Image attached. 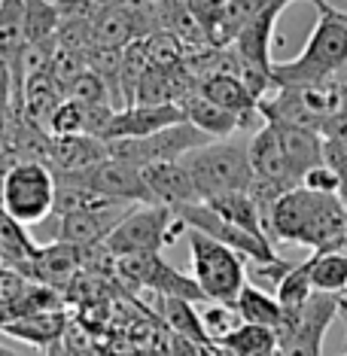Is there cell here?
Returning a JSON list of instances; mask_svg holds the SVG:
<instances>
[{
    "mask_svg": "<svg viewBox=\"0 0 347 356\" xmlns=\"http://www.w3.org/2000/svg\"><path fill=\"white\" fill-rule=\"evenodd\" d=\"M189 238V256H192V280L198 283L204 302L213 305H235L241 289L247 286V268L244 256L229 250L220 241L207 238L201 232L186 229Z\"/></svg>",
    "mask_w": 347,
    "mask_h": 356,
    "instance_id": "cell-6",
    "label": "cell"
},
{
    "mask_svg": "<svg viewBox=\"0 0 347 356\" xmlns=\"http://www.w3.org/2000/svg\"><path fill=\"white\" fill-rule=\"evenodd\" d=\"M216 350L223 356H271L277 350V332L241 323L235 332H229V335L216 344Z\"/></svg>",
    "mask_w": 347,
    "mask_h": 356,
    "instance_id": "cell-27",
    "label": "cell"
},
{
    "mask_svg": "<svg viewBox=\"0 0 347 356\" xmlns=\"http://www.w3.org/2000/svg\"><path fill=\"white\" fill-rule=\"evenodd\" d=\"M311 286L323 296H341L347 289V253L329 250V253H311Z\"/></svg>",
    "mask_w": 347,
    "mask_h": 356,
    "instance_id": "cell-28",
    "label": "cell"
},
{
    "mask_svg": "<svg viewBox=\"0 0 347 356\" xmlns=\"http://www.w3.org/2000/svg\"><path fill=\"white\" fill-rule=\"evenodd\" d=\"M186 171L195 183L198 201L223 195V192H247L253 186V168H250L247 143L241 140H216L204 143L183 159Z\"/></svg>",
    "mask_w": 347,
    "mask_h": 356,
    "instance_id": "cell-5",
    "label": "cell"
},
{
    "mask_svg": "<svg viewBox=\"0 0 347 356\" xmlns=\"http://www.w3.org/2000/svg\"><path fill=\"white\" fill-rule=\"evenodd\" d=\"M204 356H223V353L216 350V347H207V350H204Z\"/></svg>",
    "mask_w": 347,
    "mask_h": 356,
    "instance_id": "cell-39",
    "label": "cell"
},
{
    "mask_svg": "<svg viewBox=\"0 0 347 356\" xmlns=\"http://www.w3.org/2000/svg\"><path fill=\"white\" fill-rule=\"evenodd\" d=\"M211 143V137L201 134L198 128H192L189 122L171 125L165 131L140 137V140H110L107 143V156L113 161H122L128 168H152V165H171V161H183L189 152H195L198 147Z\"/></svg>",
    "mask_w": 347,
    "mask_h": 356,
    "instance_id": "cell-7",
    "label": "cell"
},
{
    "mask_svg": "<svg viewBox=\"0 0 347 356\" xmlns=\"http://www.w3.org/2000/svg\"><path fill=\"white\" fill-rule=\"evenodd\" d=\"M289 3L296 0H213L211 3V15H207V43L220 46V49H229L232 40L241 34V28L250 25L256 15L268 13V10H280L284 13ZM308 3L317 6L320 0H308Z\"/></svg>",
    "mask_w": 347,
    "mask_h": 356,
    "instance_id": "cell-12",
    "label": "cell"
},
{
    "mask_svg": "<svg viewBox=\"0 0 347 356\" xmlns=\"http://www.w3.org/2000/svg\"><path fill=\"white\" fill-rule=\"evenodd\" d=\"M79 268H83V250L61 244V241H55L49 247H37L34 259L28 262V274L40 286L49 289H67L76 280Z\"/></svg>",
    "mask_w": 347,
    "mask_h": 356,
    "instance_id": "cell-16",
    "label": "cell"
},
{
    "mask_svg": "<svg viewBox=\"0 0 347 356\" xmlns=\"http://www.w3.org/2000/svg\"><path fill=\"white\" fill-rule=\"evenodd\" d=\"M107 159V143L98 137H52L49 171L55 174V180H76Z\"/></svg>",
    "mask_w": 347,
    "mask_h": 356,
    "instance_id": "cell-15",
    "label": "cell"
},
{
    "mask_svg": "<svg viewBox=\"0 0 347 356\" xmlns=\"http://www.w3.org/2000/svg\"><path fill=\"white\" fill-rule=\"evenodd\" d=\"M338 307L341 296L314 293L305 307L284 314V326L277 329V356H323V338L338 317Z\"/></svg>",
    "mask_w": 347,
    "mask_h": 356,
    "instance_id": "cell-8",
    "label": "cell"
},
{
    "mask_svg": "<svg viewBox=\"0 0 347 356\" xmlns=\"http://www.w3.org/2000/svg\"><path fill=\"white\" fill-rule=\"evenodd\" d=\"M116 274L125 283H131L137 289H150L159 298H186V302H204L198 283L186 277L183 271H177L174 265H168L161 253L156 256H128V259H116Z\"/></svg>",
    "mask_w": 347,
    "mask_h": 356,
    "instance_id": "cell-9",
    "label": "cell"
},
{
    "mask_svg": "<svg viewBox=\"0 0 347 356\" xmlns=\"http://www.w3.org/2000/svg\"><path fill=\"white\" fill-rule=\"evenodd\" d=\"M296 262H287V259H274V262H265V265H256L253 268V277L259 283H271L274 289H277V283L287 277V271L293 268Z\"/></svg>",
    "mask_w": 347,
    "mask_h": 356,
    "instance_id": "cell-34",
    "label": "cell"
},
{
    "mask_svg": "<svg viewBox=\"0 0 347 356\" xmlns=\"http://www.w3.org/2000/svg\"><path fill=\"white\" fill-rule=\"evenodd\" d=\"M186 122L180 104H165V107H143V104H131L110 116L107 128H104V143L110 140H140V137H152L171 125Z\"/></svg>",
    "mask_w": 347,
    "mask_h": 356,
    "instance_id": "cell-13",
    "label": "cell"
},
{
    "mask_svg": "<svg viewBox=\"0 0 347 356\" xmlns=\"http://www.w3.org/2000/svg\"><path fill=\"white\" fill-rule=\"evenodd\" d=\"M159 314L171 335L186 338V341L204 347V350L211 347L204 329H201V314L192 302H186V298H159Z\"/></svg>",
    "mask_w": 347,
    "mask_h": 356,
    "instance_id": "cell-26",
    "label": "cell"
},
{
    "mask_svg": "<svg viewBox=\"0 0 347 356\" xmlns=\"http://www.w3.org/2000/svg\"><path fill=\"white\" fill-rule=\"evenodd\" d=\"M143 183H147L150 195L156 204H165V207H183V204H195L198 201V192H195V183L186 171L183 161H171V165H152V168H143L140 171Z\"/></svg>",
    "mask_w": 347,
    "mask_h": 356,
    "instance_id": "cell-19",
    "label": "cell"
},
{
    "mask_svg": "<svg viewBox=\"0 0 347 356\" xmlns=\"http://www.w3.org/2000/svg\"><path fill=\"white\" fill-rule=\"evenodd\" d=\"M198 314H201V329H204L211 347H216L229 332H235L241 326V317L235 314V307H229V305H213L211 302L204 311H198Z\"/></svg>",
    "mask_w": 347,
    "mask_h": 356,
    "instance_id": "cell-30",
    "label": "cell"
},
{
    "mask_svg": "<svg viewBox=\"0 0 347 356\" xmlns=\"http://www.w3.org/2000/svg\"><path fill=\"white\" fill-rule=\"evenodd\" d=\"M98 356H113V353H98Z\"/></svg>",
    "mask_w": 347,
    "mask_h": 356,
    "instance_id": "cell-41",
    "label": "cell"
},
{
    "mask_svg": "<svg viewBox=\"0 0 347 356\" xmlns=\"http://www.w3.org/2000/svg\"><path fill=\"white\" fill-rule=\"evenodd\" d=\"M201 204L211 207L220 220H225L229 225H235V229H244L250 234H259V238H268L259 210H256V204L250 201L247 192H223V195L204 198Z\"/></svg>",
    "mask_w": 347,
    "mask_h": 356,
    "instance_id": "cell-24",
    "label": "cell"
},
{
    "mask_svg": "<svg viewBox=\"0 0 347 356\" xmlns=\"http://www.w3.org/2000/svg\"><path fill=\"white\" fill-rule=\"evenodd\" d=\"M298 186H302V189H311V192H320V195H335L338 192V174L326 165V161H320V165H314L311 171L302 177Z\"/></svg>",
    "mask_w": 347,
    "mask_h": 356,
    "instance_id": "cell-32",
    "label": "cell"
},
{
    "mask_svg": "<svg viewBox=\"0 0 347 356\" xmlns=\"http://www.w3.org/2000/svg\"><path fill=\"white\" fill-rule=\"evenodd\" d=\"M3 335L15 338V341H25L40 350H49L64 338L67 332V317L61 311H46V314H28V317H15L10 323L0 326Z\"/></svg>",
    "mask_w": 347,
    "mask_h": 356,
    "instance_id": "cell-20",
    "label": "cell"
},
{
    "mask_svg": "<svg viewBox=\"0 0 347 356\" xmlns=\"http://www.w3.org/2000/svg\"><path fill=\"white\" fill-rule=\"evenodd\" d=\"M25 46H28L25 0H0V58L10 64L13 86H15V76H19V64H22Z\"/></svg>",
    "mask_w": 347,
    "mask_h": 356,
    "instance_id": "cell-23",
    "label": "cell"
},
{
    "mask_svg": "<svg viewBox=\"0 0 347 356\" xmlns=\"http://www.w3.org/2000/svg\"><path fill=\"white\" fill-rule=\"evenodd\" d=\"M131 207H110V210H76V213L58 216V241L76 250L101 247L110 232L125 220Z\"/></svg>",
    "mask_w": 347,
    "mask_h": 356,
    "instance_id": "cell-14",
    "label": "cell"
},
{
    "mask_svg": "<svg viewBox=\"0 0 347 356\" xmlns=\"http://www.w3.org/2000/svg\"><path fill=\"white\" fill-rule=\"evenodd\" d=\"M186 232V222L165 204H134L125 213V220L110 232L104 241V250L113 259L128 256H156L165 247H171L177 234Z\"/></svg>",
    "mask_w": 347,
    "mask_h": 356,
    "instance_id": "cell-4",
    "label": "cell"
},
{
    "mask_svg": "<svg viewBox=\"0 0 347 356\" xmlns=\"http://www.w3.org/2000/svg\"><path fill=\"white\" fill-rule=\"evenodd\" d=\"M55 174L43 161H10L0 168V207L22 229L55 213Z\"/></svg>",
    "mask_w": 347,
    "mask_h": 356,
    "instance_id": "cell-3",
    "label": "cell"
},
{
    "mask_svg": "<svg viewBox=\"0 0 347 356\" xmlns=\"http://www.w3.org/2000/svg\"><path fill=\"white\" fill-rule=\"evenodd\" d=\"M161 356H204V347H198V344L186 341V338L171 335V332H168V338H165V353H161Z\"/></svg>",
    "mask_w": 347,
    "mask_h": 356,
    "instance_id": "cell-36",
    "label": "cell"
},
{
    "mask_svg": "<svg viewBox=\"0 0 347 356\" xmlns=\"http://www.w3.org/2000/svg\"><path fill=\"white\" fill-rule=\"evenodd\" d=\"M64 98H70L76 104H86V107H113L107 86H104L101 76H95L92 70H86V74L79 76L76 83L67 88V92H64Z\"/></svg>",
    "mask_w": 347,
    "mask_h": 356,
    "instance_id": "cell-31",
    "label": "cell"
},
{
    "mask_svg": "<svg viewBox=\"0 0 347 356\" xmlns=\"http://www.w3.org/2000/svg\"><path fill=\"white\" fill-rule=\"evenodd\" d=\"M198 92L207 101H213L220 110L232 113L241 122V128H253L259 119V101L247 92V86L232 74H213L198 83Z\"/></svg>",
    "mask_w": 347,
    "mask_h": 356,
    "instance_id": "cell-18",
    "label": "cell"
},
{
    "mask_svg": "<svg viewBox=\"0 0 347 356\" xmlns=\"http://www.w3.org/2000/svg\"><path fill=\"white\" fill-rule=\"evenodd\" d=\"M274 131L280 137V147H284L287 165L293 171L296 183H302V177L323 161V137L317 131H311V128H296V125H274Z\"/></svg>",
    "mask_w": 347,
    "mask_h": 356,
    "instance_id": "cell-21",
    "label": "cell"
},
{
    "mask_svg": "<svg viewBox=\"0 0 347 356\" xmlns=\"http://www.w3.org/2000/svg\"><path fill=\"white\" fill-rule=\"evenodd\" d=\"M55 183H67V186H83V189H92L98 195L119 201V204H156L143 183V177L137 168H128L122 161H101L98 168H92L88 174L76 177V180H55Z\"/></svg>",
    "mask_w": 347,
    "mask_h": 356,
    "instance_id": "cell-11",
    "label": "cell"
},
{
    "mask_svg": "<svg viewBox=\"0 0 347 356\" xmlns=\"http://www.w3.org/2000/svg\"><path fill=\"white\" fill-rule=\"evenodd\" d=\"M338 317H344V323H347V298L344 296H341V307H338ZM341 356H347V350Z\"/></svg>",
    "mask_w": 347,
    "mask_h": 356,
    "instance_id": "cell-37",
    "label": "cell"
},
{
    "mask_svg": "<svg viewBox=\"0 0 347 356\" xmlns=\"http://www.w3.org/2000/svg\"><path fill=\"white\" fill-rule=\"evenodd\" d=\"M180 110H183V116H186V122L192 128H198V131L207 134V137H216V140H229L235 131H241L238 119L232 116V113L220 110L213 101H207L198 88L189 92L186 98L180 101Z\"/></svg>",
    "mask_w": 347,
    "mask_h": 356,
    "instance_id": "cell-22",
    "label": "cell"
},
{
    "mask_svg": "<svg viewBox=\"0 0 347 356\" xmlns=\"http://www.w3.org/2000/svg\"><path fill=\"white\" fill-rule=\"evenodd\" d=\"M174 213L180 216L183 222H186V229L201 232V234H207V238L220 241V244H225L229 250H235L238 256L253 259L256 265H265V262H274V259H280V256L271 250V241H268V238L250 234V232H244V229H235V225H229L225 220H220V216H216L211 207L201 204V201H195V204L177 207Z\"/></svg>",
    "mask_w": 347,
    "mask_h": 356,
    "instance_id": "cell-10",
    "label": "cell"
},
{
    "mask_svg": "<svg viewBox=\"0 0 347 356\" xmlns=\"http://www.w3.org/2000/svg\"><path fill=\"white\" fill-rule=\"evenodd\" d=\"M311 296H314L311 268H308V259H305V262H298L287 271V277L277 283V289H274V298H277V305L284 307V314H296L298 307H305V302H308Z\"/></svg>",
    "mask_w": 347,
    "mask_h": 356,
    "instance_id": "cell-29",
    "label": "cell"
},
{
    "mask_svg": "<svg viewBox=\"0 0 347 356\" xmlns=\"http://www.w3.org/2000/svg\"><path fill=\"white\" fill-rule=\"evenodd\" d=\"M150 3H161V0H150Z\"/></svg>",
    "mask_w": 347,
    "mask_h": 356,
    "instance_id": "cell-40",
    "label": "cell"
},
{
    "mask_svg": "<svg viewBox=\"0 0 347 356\" xmlns=\"http://www.w3.org/2000/svg\"><path fill=\"white\" fill-rule=\"evenodd\" d=\"M15 104V86H13V70L10 64L0 58V119H6L13 113Z\"/></svg>",
    "mask_w": 347,
    "mask_h": 356,
    "instance_id": "cell-35",
    "label": "cell"
},
{
    "mask_svg": "<svg viewBox=\"0 0 347 356\" xmlns=\"http://www.w3.org/2000/svg\"><path fill=\"white\" fill-rule=\"evenodd\" d=\"M317 25H314L305 49L289 61H274L271 83L280 86H305L332 79L347 64V13L332 6L329 0L317 3Z\"/></svg>",
    "mask_w": 347,
    "mask_h": 356,
    "instance_id": "cell-2",
    "label": "cell"
},
{
    "mask_svg": "<svg viewBox=\"0 0 347 356\" xmlns=\"http://www.w3.org/2000/svg\"><path fill=\"white\" fill-rule=\"evenodd\" d=\"M250 152V168H253V180H268V183H280L296 189V177L287 165L284 147H280V137L274 131V125H262L256 128V134L247 143Z\"/></svg>",
    "mask_w": 347,
    "mask_h": 356,
    "instance_id": "cell-17",
    "label": "cell"
},
{
    "mask_svg": "<svg viewBox=\"0 0 347 356\" xmlns=\"http://www.w3.org/2000/svg\"><path fill=\"white\" fill-rule=\"evenodd\" d=\"M232 307H235L241 323H250V326H262L271 332H277L284 326V307L277 305V298L271 293H265L262 286H253V283H247L241 289V296L235 298Z\"/></svg>",
    "mask_w": 347,
    "mask_h": 356,
    "instance_id": "cell-25",
    "label": "cell"
},
{
    "mask_svg": "<svg viewBox=\"0 0 347 356\" xmlns=\"http://www.w3.org/2000/svg\"><path fill=\"white\" fill-rule=\"evenodd\" d=\"M0 356H22V353H15V350H10V347L0 344Z\"/></svg>",
    "mask_w": 347,
    "mask_h": 356,
    "instance_id": "cell-38",
    "label": "cell"
},
{
    "mask_svg": "<svg viewBox=\"0 0 347 356\" xmlns=\"http://www.w3.org/2000/svg\"><path fill=\"white\" fill-rule=\"evenodd\" d=\"M323 161L338 174V192L335 195H338V201H341V207L347 210V149L323 140Z\"/></svg>",
    "mask_w": 347,
    "mask_h": 356,
    "instance_id": "cell-33",
    "label": "cell"
},
{
    "mask_svg": "<svg viewBox=\"0 0 347 356\" xmlns=\"http://www.w3.org/2000/svg\"><path fill=\"white\" fill-rule=\"evenodd\" d=\"M265 232H268V241L298 244L314 253H329V250L341 247V238L347 232V210L341 207L338 195H320V192L296 186V189L284 192L277 204L271 207Z\"/></svg>",
    "mask_w": 347,
    "mask_h": 356,
    "instance_id": "cell-1",
    "label": "cell"
}]
</instances>
